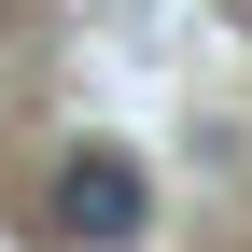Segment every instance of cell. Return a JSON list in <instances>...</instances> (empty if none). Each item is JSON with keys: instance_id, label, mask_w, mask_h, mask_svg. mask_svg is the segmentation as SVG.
Returning <instances> with one entry per match:
<instances>
[{"instance_id": "1", "label": "cell", "mask_w": 252, "mask_h": 252, "mask_svg": "<svg viewBox=\"0 0 252 252\" xmlns=\"http://www.w3.org/2000/svg\"><path fill=\"white\" fill-rule=\"evenodd\" d=\"M140 224H154V168L112 154V140H84L70 168H56V196H42V238L56 252H126Z\"/></svg>"}]
</instances>
